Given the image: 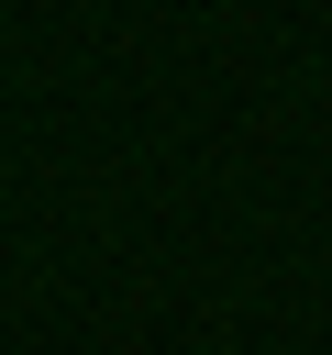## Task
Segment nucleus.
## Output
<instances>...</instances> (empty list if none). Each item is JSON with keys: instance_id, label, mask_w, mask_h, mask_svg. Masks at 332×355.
<instances>
[]
</instances>
